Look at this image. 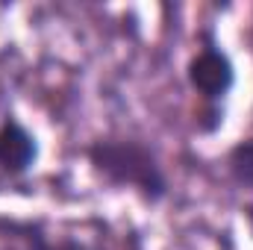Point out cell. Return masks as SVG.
I'll return each mask as SVG.
<instances>
[{"instance_id":"3957f363","label":"cell","mask_w":253,"mask_h":250,"mask_svg":"<svg viewBox=\"0 0 253 250\" xmlns=\"http://www.w3.org/2000/svg\"><path fill=\"white\" fill-rule=\"evenodd\" d=\"M39 162V138L15 115L0 121V171L6 177H24Z\"/></svg>"},{"instance_id":"7a4b0ae2","label":"cell","mask_w":253,"mask_h":250,"mask_svg":"<svg viewBox=\"0 0 253 250\" xmlns=\"http://www.w3.org/2000/svg\"><path fill=\"white\" fill-rule=\"evenodd\" d=\"M186 80H189L191 91L206 103V115L203 118H212L209 126L215 132L221 126V121H224L221 118V106L233 94L239 74H236L233 56L221 47V42L215 39L212 30H203V42L191 53L189 65H186Z\"/></svg>"},{"instance_id":"277c9868","label":"cell","mask_w":253,"mask_h":250,"mask_svg":"<svg viewBox=\"0 0 253 250\" xmlns=\"http://www.w3.org/2000/svg\"><path fill=\"white\" fill-rule=\"evenodd\" d=\"M227 171L236 180V186L253 191V138H242L227 153Z\"/></svg>"},{"instance_id":"6da1fadb","label":"cell","mask_w":253,"mask_h":250,"mask_svg":"<svg viewBox=\"0 0 253 250\" xmlns=\"http://www.w3.org/2000/svg\"><path fill=\"white\" fill-rule=\"evenodd\" d=\"M85 159L91 171L103 177L109 186L129 188L147 203H162L168 197V177L162 171V162L156 150L141 138H126V135L94 138L85 147Z\"/></svg>"},{"instance_id":"8992f818","label":"cell","mask_w":253,"mask_h":250,"mask_svg":"<svg viewBox=\"0 0 253 250\" xmlns=\"http://www.w3.org/2000/svg\"><path fill=\"white\" fill-rule=\"evenodd\" d=\"M126 250H144L141 248V239H138V236H129V248Z\"/></svg>"},{"instance_id":"5b68a950","label":"cell","mask_w":253,"mask_h":250,"mask_svg":"<svg viewBox=\"0 0 253 250\" xmlns=\"http://www.w3.org/2000/svg\"><path fill=\"white\" fill-rule=\"evenodd\" d=\"M21 236L30 245V250H91L77 239H47L36 224H21Z\"/></svg>"}]
</instances>
